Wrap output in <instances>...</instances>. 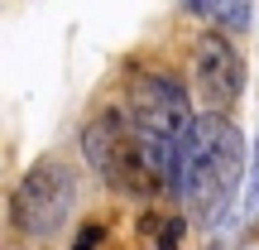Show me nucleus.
Listing matches in <instances>:
<instances>
[{"mask_svg": "<svg viewBox=\"0 0 259 250\" xmlns=\"http://www.w3.org/2000/svg\"><path fill=\"white\" fill-rule=\"evenodd\" d=\"M245 178V139L226 116H192L178 149V193L197 222H211Z\"/></svg>", "mask_w": 259, "mask_h": 250, "instance_id": "obj_1", "label": "nucleus"}, {"mask_svg": "<svg viewBox=\"0 0 259 250\" xmlns=\"http://www.w3.org/2000/svg\"><path fill=\"white\" fill-rule=\"evenodd\" d=\"M192 73H197V87L211 106H226L245 92V63L221 34H202L192 48Z\"/></svg>", "mask_w": 259, "mask_h": 250, "instance_id": "obj_4", "label": "nucleus"}, {"mask_svg": "<svg viewBox=\"0 0 259 250\" xmlns=\"http://www.w3.org/2000/svg\"><path fill=\"white\" fill-rule=\"evenodd\" d=\"M187 231V217H173V222L163 226V241H158V250H178V241H183Z\"/></svg>", "mask_w": 259, "mask_h": 250, "instance_id": "obj_6", "label": "nucleus"}, {"mask_svg": "<svg viewBox=\"0 0 259 250\" xmlns=\"http://www.w3.org/2000/svg\"><path fill=\"white\" fill-rule=\"evenodd\" d=\"M206 15H211L221 29H250L254 5L250 0H206Z\"/></svg>", "mask_w": 259, "mask_h": 250, "instance_id": "obj_5", "label": "nucleus"}, {"mask_svg": "<svg viewBox=\"0 0 259 250\" xmlns=\"http://www.w3.org/2000/svg\"><path fill=\"white\" fill-rule=\"evenodd\" d=\"M72 212V173L63 164H34L10 197V217L24 236H53Z\"/></svg>", "mask_w": 259, "mask_h": 250, "instance_id": "obj_3", "label": "nucleus"}, {"mask_svg": "<svg viewBox=\"0 0 259 250\" xmlns=\"http://www.w3.org/2000/svg\"><path fill=\"white\" fill-rule=\"evenodd\" d=\"M250 222H259V145H254V168H250Z\"/></svg>", "mask_w": 259, "mask_h": 250, "instance_id": "obj_7", "label": "nucleus"}, {"mask_svg": "<svg viewBox=\"0 0 259 250\" xmlns=\"http://www.w3.org/2000/svg\"><path fill=\"white\" fill-rule=\"evenodd\" d=\"M82 154L111 188H125V193H149V188H158L154 168H149V159H144V145H139L135 121H125V116H115V111L96 116V121L82 130Z\"/></svg>", "mask_w": 259, "mask_h": 250, "instance_id": "obj_2", "label": "nucleus"}, {"mask_svg": "<svg viewBox=\"0 0 259 250\" xmlns=\"http://www.w3.org/2000/svg\"><path fill=\"white\" fill-rule=\"evenodd\" d=\"M101 241H106L101 226H82V231H77V241H72V250H96Z\"/></svg>", "mask_w": 259, "mask_h": 250, "instance_id": "obj_8", "label": "nucleus"}]
</instances>
